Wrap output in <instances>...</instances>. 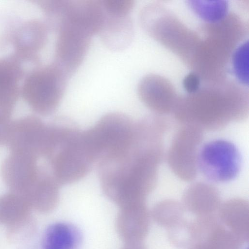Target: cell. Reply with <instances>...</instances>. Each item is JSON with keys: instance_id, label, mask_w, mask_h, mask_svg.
<instances>
[{"instance_id": "6da1fadb", "label": "cell", "mask_w": 249, "mask_h": 249, "mask_svg": "<svg viewBox=\"0 0 249 249\" xmlns=\"http://www.w3.org/2000/svg\"><path fill=\"white\" fill-rule=\"evenodd\" d=\"M163 144L133 139L119 155L98 163L102 189L119 208L145 203L157 182Z\"/></svg>"}, {"instance_id": "7a4b0ae2", "label": "cell", "mask_w": 249, "mask_h": 249, "mask_svg": "<svg viewBox=\"0 0 249 249\" xmlns=\"http://www.w3.org/2000/svg\"><path fill=\"white\" fill-rule=\"evenodd\" d=\"M248 111V93L235 84L220 81L178 98L173 113L182 124L214 131L244 120Z\"/></svg>"}, {"instance_id": "3957f363", "label": "cell", "mask_w": 249, "mask_h": 249, "mask_svg": "<svg viewBox=\"0 0 249 249\" xmlns=\"http://www.w3.org/2000/svg\"><path fill=\"white\" fill-rule=\"evenodd\" d=\"M46 159L50 171L60 185L80 180L95 163L84 131L66 123L54 124L53 144Z\"/></svg>"}, {"instance_id": "277c9868", "label": "cell", "mask_w": 249, "mask_h": 249, "mask_svg": "<svg viewBox=\"0 0 249 249\" xmlns=\"http://www.w3.org/2000/svg\"><path fill=\"white\" fill-rule=\"evenodd\" d=\"M153 4L144 6L139 14L143 30L152 38L190 64L199 44L197 36L174 16Z\"/></svg>"}, {"instance_id": "5b68a950", "label": "cell", "mask_w": 249, "mask_h": 249, "mask_svg": "<svg viewBox=\"0 0 249 249\" xmlns=\"http://www.w3.org/2000/svg\"><path fill=\"white\" fill-rule=\"evenodd\" d=\"M134 123L126 114L110 112L103 116L93 126L84 131L88 146L97 163L116 157L130 145Z\"/></svg>"}, {"instance_id": "8992f818", "label": "cell", "mask_w": 249, "mask_h": 249, "mask_svg": "<svg viewBox=\"0 0 249 249\" xmlns=\"http://www.w3.org/2000/svg\"><path fill=\"white\" fill-rule=\"evenodd\" d=\"M69 77L53 62L34 70L26 78L20 94L38 114H52L65 93Z\"/></svg>"}, {"instance_id": "52a82bcc", "label": "cell", "mask_w": 249, "mask_h": 249, "mask_svg": "<svg viewBox=\"0 0 249 249\" xmlns=\"http://www.w3.org/2000/svg\"><path fill=\"white\" fill-rule=\"evenodd\" d=\"M241 156L232 142L223 139L210 141L200 147L197 157V170L208 180L223 183L239 174Z\"/></svg>"}, {"instance_id": "ba28073f", "label": "cell", "mask_w": 249, "mask_h": 249, "mask_svg": "<svg viewBox=\"0 0 249 249\" xmlns=\"http://www.w3.org/2000/svg\"><path fill=\"white\" fill-rule=\"evenodd\" d=\"M50 138V124L36 116H27L11 121L5 144L12 153L45 158Z\"/></svg>"}, {"instance_id": "9c48e42d", "label": "cell", "mask_w": 249, "mask_h": 249, "mask_svg": "<svg viewBox=\"0 0 249 249\" xmlns=\"http://www.w3.org/2000/svg\"><path fill=\"white\" fill-rule=\"evenodd\" d=\"M202 140L203 130L193 124H182L175 134L167 158L170 169L181 180L190 181L196 177Z\"/></svg>"}, {"instance_id": "30bf717a", "label": "cell", "mask_w": 249, "mask_h": 249, "mask_svg": "<svg viewBox=\"0 0 249 249\" xmlns=\"http://www.w3.org/2000/svg\"><path fill=\"white\" fill-rule=\"evenodd\" d=\"M56 32L53 63L70 77L82 63L92 36L84 29L67 22L63 23Z\"/></svg>"}, {"instance_id": "8fae6325", "label": "cell", "mask_w": 249, "mask_h": 249, "mask_svg": "<svg viewBox=\"0 0 249 249\" xmlns=\"http://www.w3.org/2000/svg\"><path fill=\"white\" fill-rule=\"evenodd\" d=\"M38 159L30 154L11 152L4 160L0 174L10 192L23 196L33 186L41 169Z\"/></svg>"}, {"instance_id": "7c38bea8", "label": "cell", "mask_w": 249, "mask_h": 249, "mask_svg": "<svg viewBox=\"0 0 249 249\" xmlns=\"http://www.w3.org/2000/svg\"><path fill=\"white\" fill-rule=\"evenodd\" d=\"M137 92L143 104L158 115L173 112L178 98L171 83L155 74L144 76L138 84Z\"/></svg>"}, {"instance_id": "4fadbf2b", "label": "cell", "mask_w": 249, "mask_h": 249, "mask_svg": "<svg viewBox=\"0 0 249 249\" xmlns=\"http://www.w3.org/2000/svg\"><path fill=\"white\" fill-rule=\"evenodd\" d=\"M104 17L102 0H64L59 27L63 23H70L85 29L93 36L98 34Z\"/></svg>"}, {"instance_id": "5bb4252c", "label": "cell", "mask_w": 249, "mask_h": 249, "mask_svg": "<svg viewBox=\"0 0 249 249\" xmlns=\"http://www.w3.org/2000/svg\"><path fill=\"white\" fill-rule=\"evenodd\" d=\"M150 213L146 203L120 208L116 220V228L125 244L142 243L150 228Z\"/></svg>"}, {"instance_id": "9a60e30c", "label": "cell", "mask_w": 249, "mask_h": 249, "mask_svg": "<svg viewBox=\"0 0 249 249\" xmlns=\"http://www.w3.org/2000/svg\"><path fill=\"white\" fill-rule=\"evenodd\" d=\"M48 27L38 20L27 22L19 27L13 37L15 56L20 61L38 63V53L45 46Z\"/></svg>"}, {"instance_id": "2e32d148", "label": "cell", "mask_w": 249, "mask_h": 249, "mask_svg": "<svg viewBox=\"0 0 249 249\" xmlns=\"http://www.w3.org/2000/svg\"><path fill=\"white\" fill-rule=\"evenodd\" d=\"M98 34L104 45L109 50L119 52L125 49L134 36L133 23L130 15H113L104 10L103 21Z\"/></svg>"}, {"instance_id": "e0dca14e", "label": "cell", "mask_w": 249, "mask_h": 249, "mask_svg": "<svg viewBox=\"0 0 249 249\" xmlns=\"http://www.w3.org/2000/svg\"><path fill=\"white\" fill-rule=\"evenodd\" d=\"M59 185L50 171L41 168L37 179L22 197L32 209L48 213L53 210L58 204Z\"/></svg>"}, {"instance_id": "ac0fdd59", "label": "cell", "mask_w": 249, "mask_h": 249, "mask_svg": "<svg viewBox=\"0 0 249 249\" xmlns=\"http://www.w3.org/2000/svg\"><path fill=\"white\" fill-rule=\"evenodd\" d=\"M221 204L216 188L199 182L192 184L186 189L182 204L185 210L197 217L216 214Z\"/></svg>"}, {"instance_id": "d6986e66", "label": "cell", "mask_w": 249, "mask_h": 249, "mask_svg": "<svg viewBox=\"0 0 249 249\" xmlns=\"http://www.w3.org/2000/svg\"><path fill=\"white\" fill-rule=\"evenodd\" d=\"M220 222L245 243L249 239V207L246 200L234 198L221 205L217 213Z\"/></svg>"}, {"instance_id": "ffe728a7", "label": "cell", "mask_w": 249, "mask_h": 249, "mask_svg": "<svg viewBox=\"0 0 249 249\" xmlns=\"http://www.w3.org/2000/svg\"><path fill=\"white\" fill-rule=\"evenodd\" d=\"M31 208L20 195L10 192L0 196V225L16 231L28 222Z\"/></svg>"}, {"instance_id": "44dd1931", "label": "cell", "mask_w": 249, "mask_h": 249, "mask_svg": "<svg viewBox=\"0 0 249 249\" xmlns=\"http://www.w3.org/2000/svg\"><path fill=\"white\" fill-rule=\"evenodd\" d=\"M82 235L72 224L59 222L47 229L43 239V249H80Z\"/></svg>"}, {"instance_id": "7402d4cb", "label": "cell", "mask_w": 249, "mask_h": 249, "mask_svg": "<svg viewBox=\"0 0 249 249\" xmlns=\"http://www.w3.org/2000/svg\"><path fill=\"white\" fill-rule=\"evenodd\" d=\"M185 211L182 204L174 200L166 199L157 203L150 214L155 223L168 230L184 218Z\"/></svg>"}, {"instance_id": "603a6c76", "label": "cell", "mask_w": 249, "mask_h": 249, "mask_svg": "<svg viewBox=\"0 0 249 249\" xmlns=\"http://www.w3.org/2000/svg\"><path fill=\"white\" fill-rule=\"evenodd\" d=\"M188 5L207 23L218 22L229 15V3L225 0H191L188 1Z\"/></svg>"}, {"instance_id": "cb8c5ba5", "label": "cell", "mask_w": 249, "mask_h": 249, "mask_svg": "<svg viewBox=\"0 0 249 249\" xmlns=\"http://www.w3.org/2000/svg\"><path fill=\"white\" fill-rule=\"evenodd\" d=\"M233 73L238 81L244 86L249 84V41L237 46L231 54Z\"/></svg>"}, {"instance_id": "d4e9b609", "label": "cell", "mask_w": 249, "mask_h": 249, "mask_svg": "<svg viewBox=\"0 0 249 249\" xmlns=\"http://www.w3.org/2000/svg\"><path fill=\"white\" fill-rule=\"evenodd\" d=\"M102 3L105 11L118 15H130L134 6L132 0H104Z\"/></svg>"}, {"instance_id": "484cf974", "label": "cell", "mask_w": 249, "mask_h": 249, "mask_svg": "<svg viewBox=\"0 0 249 249\" xmlns=\"http://www.w3.org/2000/svg\"><path fill=\"white\" fill-rule=\"evenodd\" d=\"M201 78L196 72H191L183 79L182 86L188 94L196 92L200 89Z\"/></svg>"}, {"instance_id": "4316f807", "label": "cell", "mask_w": 249, "mask_h": 249, "mask_svg": "<svg viewBox=\"0 0 249 249\" xmlns=\"http://www.w3.org/2000/svg\"><path fill=\"white\" fill-rule=\"evenodd\" d=\"M186 249H214L212 246L205 242H198L193 244Z\"/></svg>"}, {"instance_id": "83f0119b", "label": "cell", "mask_w": 249, "mask_h": 249, "mask_svg": "<svg viewBox=\"0 0 249 249\" xmlns=\"http://www.w3.org/2000/svg\"><path fill=\"white\" fill-rule=\"evenodd\" d=\"M122 249H147L142 243L125 244Z\"/></svg>"}]
</instances>
